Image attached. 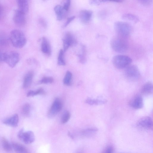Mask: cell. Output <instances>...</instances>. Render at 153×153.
<instances>
[{
  "mask_svg": "<svg viewBox=\"0 0 153 153\" xmlns=\"http://www.w3.org/2000/svg\"><path fill=\"white\" fill-rule=\"evenodd\" d=\"M9 38L13 46L17 48H23L26 43V39L24 34L19 30H12Z\"/></svg>",
  "mask_w": 153,
  "mask_h": 153,
  "instance_id": "obj_1",
  "label": "cell"
},
{
  "mask_svg": "<svg viewBox=\"0 0 153 153\" xmlns=\"http://www.w3.org/2000/svg\"><path fill=\"white\" fill-rule=\"evenodd\" d=\"M114 27L118 36L125 39L128 37L131 30V25L124 22L117 21L115 22Z\"/></svg>",
  "mask_w": 153,
  "mask_h": 153,
  "instance_id": "obj_2",
  "label": "cell"
},
{
  "mask_svg": "<svg viewBox=\"0 0 153 153\" xmlns=\"http://www.w3.org/2000/svg\"><path fill=\"white\" fill-rule=\"evenodd\" d=\"M126 39L118 36L112 39L111 45L113 50L120 53L126 52L128 49V45Z\"/></svg>",
  "mask_w": 153,
  "mask_h": 153,
  "instance_id": "obj_3",
  "label": "cell"
},
{
  "mask_svg": "<svg viewBox=\"0 0 153 153\" xmlns=\"http://www.w3.org/2000/svg\"><path fill=\"white\" fill-rule=\"evenodd\" d=\"M112 62L115 67L121 69L126 68L132 62V59L128 56L117 55L113 57Z\"/></svg>",
  "mask_w": 153,
  "mask_h": 153,
  "instance_id": "obj_4",
  "label": "cell"
},
{
  "mask_svg": "<svg viewBox=\"0 0 153 153\" xmlns=\"http://www.w3.org/2000/svg\"><path fill=\"white\" fill-rule=\"evenodd\" d=\"M19 60V55L15 51H10L4 53L3 62L11 68L14 67Z\"/></svg>",
  "mask_w": 153,
  "mask_h": 153,
  "instance_id": "obj_5",
  "label": "cell"
},
{
  "mask_svg": "<svg viewBox=\"0 0 153 153\" xmlns=\"http://www.w3.org/2000/svg\"><path fill=\"white\" fill-rule=\"evenodd\" d=\"M124 75L128 79L135 81L137 80L140 78V74L137 66L134 65H129L126 68Z\"/></svg>",
  "mask_w": 153,
  "mask_h": 153,
  "instance_id": "obj_6",
  "label": "cell"
},
{
  "mask_svg": "<svg viewBox=\"0 0 153 153\" xmlns=\"http://www.w3.org/2000/svg\"><path fill=\"white\" fill-rule=\"evenodd\" d=\"M17 136L19 138L26 144L31 143L35 140L34 134L31 131L24 132L22 128L19 131Z\"/></svg>",
  "mask_w": 153,
  "mask_h": 153,
  "instance_id": "obj_7",
  "label": "cell"
},
{
  "mask_svg": "<svg viewBox=\"0 0 153 153\" xmlns=\"http://www.w3.org/2000/svg\"><path fill=\"white\" fill-rule=\"evenodd\" d=\"M62 103L61 100L59 98H56L53 102L48 113L49 118L55 116L62 109Z\"/></svg>",
  "mask_w": 153,
  "mask_h": 153,
  "instance_id": "obj_8",
  "label": "cell"
},
{
  "mask_svg": "<svg viewBox=\"0 0 153 153\" xmlns=\"http://www.w3.org/2000/svg\"><path fill=\"white\" fill-rule=\"evenodd\" d=\"M63 51H66L70 46H73L76 43V41L73 35L69 33H67L63 39Z\"/></svg>",
  "mask_w": 153,
  "mask_h": 153,
  "instance_id": "obj_9",
  "label": "cell"
},
{
  "mask_svg": "<svg viewBox=\"0 0 153 153\" xmlns=\"http://www.w3.org/2000/svg\"><path fill=\"white\" fill-rule=\"evenodd\" d=\"M25 15L19 9L15 10L13 18L15 23L19 26L24 25L26 22Z\"/></svg>",
  "mask_w": 153,
  "mask_h": 153,
  "instance_id": "obj_10",
  "label": "cell"
},
{
  "mask_svg": "<svg viewBox=\"0 0 153 153\" xmlns=\"http://www.w3.org/2000/svg\"><path fill=\"white\" fill-rule=\"evenodd\" d=\"M153 121L151 117L148 116L143 117L139 120L137 125L146 129H152L153 128Z\"/></svg>",
  "mask_w": 153,
  "mask_h": 153,
  "instance_id": "obj_11",
  "label": "cell"
},
{
  "mask_svg": "<svg viewBox=\"0 0 153 153\" xmlns=\"http://www.w3.org/2000/svg\"><path fill=\"white\" fill-rule=\"evenodd\" d=\"M19 122V117L17 114H16L3 121V123L6 125L15 127H17Z\"/></svg>",
  "mask_w": 153,
  "mask_h": 153,
  "instance_id": "obj_12",
  "label": "cell"
},
{
  "mask_svg": "<svg viewBox=\"0 0 153 153\" xmlns=\"http://www.w3.org/2000/svg\"><path fill=\"white\" fill-rule=\"evenodd\" d=\"M93 12L90 10H83L79 13V17L81 22L84 24L88 23L91 19Z\"/></svg>",
  "mask_w": 153,
  "mask_h": 153,
  "instance_id": "obj_13",
  "label": "cell"
},
{
  "mask_svg": "<svg viewBox=\"0 0 153 153\" xmlns=\"http://www.w3.org/2000/svg\"><path fill=\"white\" fill-rule=\"evenodd\" d=\"M131 105L134 108L138 109L143 106V101L140 95L136 96L131 101Z\"/></svg>",
  "mask_w": 153,
  "mask_h": 153,
  "instance_id": "obj_14",
  "label": "cell"
},
{
  "mask_svg": "<svg viewBox=\"0 0 153 153\" xmlns=\"http://www.w3.org/2000/svg\"><path fill=\"white\" fill-rule=\"evenodd\" d=\"M41 50L44 53L48 55L51 54V48L50 45L47 39L45 37L42 38Z\"/></svg>",
  "mask_w": 153,
  "mask_h": 153,
  "instance_id": "obj_15",
  "label": "cell"
},
{
  "mask_svg": "<svg viewBox=\"0 0 153 153\" xmlns=\"http://www.w3.org/2000/svg\"><path fill=\"white\" fill-rule=\"evenodd\" d=\"M19 10L26 14L29 10V6L27 0H17Z\"/></svg>",
  "mask_w": 153,
  "mask_h": 153,
  "instance_id": "obj_16",
  "label": "cell"
},
{
  "mask_svg": "<svg viewBox=\"0 0 153 153\" xmlns=\"http://www.w3.org/2000/svg\"><path fill=\"white\" fill-rule=\"evenodd\" d=\"M33 76V73L32 71L29 72L25 76L23 82V87L26 88L29 87L31 85Z\"/></svg>",
  "mask_w": 153,
  "mask_h": 153,
  "instance_id": "obj_17",
  "label": "cell"
},
{
  "mask_svg": "<svg viewBox=\"0 0 153 153\" xmlns=\"http://www.w3.org/2000/svg\"><path fill=\"white\" fill-rule=\"evenodd\" d=\"M54 11L56 15L57 20L58 21L62 20L64 17L65 12L66 11L63 6L59 5L56 6L54 8Z\"/></svg>",
  "mask_w": 153,
  "mask_h": 153,
  "instance_id": "obj_18",
  "label": "cell"
},
{
  "mask_svg": "<svg viewBox=\"0 0 153 153\" xmlns=\"http://www.w3.org/2000/svg\"><path fill=\"white\" fill-rule=\"evenodd\" d=\"M11 144L12 149L16 152L19 153L28 152V150L26 148L20 143L13 142Z\"/></svg>",
  "mask_w": 153,
  "mask_h": 153,
  "instance_id": "obj_19",
  "label": "cell"
},
{
  "mask_svg": "<svg viewBox=\"0 0 153 153\" xmlns=\"http://www.w3.org/2000/svg\"><path fill=\"white\" fill-rule=\"evenodd\" d=\"M153 85L151 82H148L145 83L143 86L141 91L144 94H149L152 93L153 91Z\"/></svg>",
  "mask_w": 153,
  "mask_h": 153,
  "instance_id": "obj_20",
  "label": "cell"
},
{
  "mask_svg": "<svg viewBox=\"0 0 153 153\" xmlns=\"http://www.w3.org/2000/svg\"><path fill=\"white\" fill-rule=\"evenodd\" d=\"M122 18L125 20L137 23L139 20L138 18L136 16L130 13H127L123 14Z\"/></svg>",
  "mask_w": 153,
  "mask_h": 153,
  "instance_id": "obj_21",
  "label": "cell"
},
{
  "mask_svg": "<svg viewBox=\"0 0 153 153\" xmlns=\"http://www.w3.org/2000/svg\"><path fill=\"white\" fill-rule=\"evenodd\" d=\"M9 38L4 33L0 31V46H7L9 43Z\"/></svg>",
  "mask_w": 153,
  "mask_h": 153,
  "instance_id": "obj_22",
  "label": "cell"
},
{
  "mask_svg": "<svg viewBox=\"0 0 153 153\" xmlns=\"http://www.w3.org/2000/svg\"><path fill=\"white\" fill-rule=\"evenodd\" d=\"M97 131L98 129L96 128H89L83 130L82 131V133L85 136H90L95 134Z\"/></svg>",
  "mask_w": 153,
  "mask_h": 153,
  "instance_id": "obj_23",
  "label": "cell"
},
{
  "mask_svg": "<svg viewBox=\"0 0 153 153\" xmlns=\"http://www.w3.org/2000/svg\"><path fill=\"white\" fill-rule=\"evenodd\" d=\"M2 147L5 151L9 152L12 150L11 144H10L7 140L4 137L2 139Z\"/></svg>",
  "mask_w": 153,
  "mask_h": 153,
  "instance_id": "obj_24",
  "label": "cell"
},
{
  "mask_svg": "<svg viewBox=\"0 0 153 153\" xmlns=\"http://www.w3.org/2000/svg\"><path fill=\"white\" fill-rule=\"evenodd\" d=\"M105 100H100L98 99H93L90 98H88L86 100L85 102L89 105H98L105 103L106 102Z\"/></svg>",
  "mask_w": 153,
  "mask_h": 153,
  "instance_id": "obj_25",
  "label": "cell"
},
{
  "mask_svg": "<svg viewBox=\"0 0 153 153\" xmlns=\"http://www.w3.org/2000/svg\"><path fill=\"white\" fill-rule=\"evenodd\" d=\"M72 77V73L69 71H67L63 79L64 84L67 85H70L71 83Z\"/></svg>",
  "mask_w": 153,
  "mask_h": 153,
  "instance_id": "obj_26",
  "label": "cell"
},
{
  "mask_svg": "<svg viewBox=\"0 0 153 153\" xmlns=\"http://www.w3.org/2000/svg\"><path fill=\"white\" fill-rule=\"evenodd\" d=\"M45 92L42 88H40L36 91L30 90L27 93V97H33L38 94H44Z\"/></svg>",
  "mask_w": 153,
  "mask_h": 153,
  "instance_id": "obj_27",
  "label": "cell"
},
{
  "mask_svg": "<svg viewBox=\"0 0 153 153\" xmlns=\"http://www.w3.org/2000/svg\"><path fill=\"white\" fill-rule=\"evenodd\" d=\"M30 104L28 103H26L23 106L22 112V114L25 116L28 117L30 113Z\"/></svg>",
  "mask_w": 153,
  "mask_h": 153,
  "instance_id": "obj_28",
  "label": "cell"
},
{
  "mask_svg": "<svg viewBox=\"0 0 153 153\" xmlns=\"http://www.w3.org/2000/svg\"><path fill=\"white\" fill-rule=\"evenodd\" d=\"M64 52L63 50L61 49L58 55L57 63L59 65H65V62L64 59Z\"/></svg>",
  "mask_w": 153,
  "mask_h": 153,
  "instance_id": "obj_29",
  "label": "cell"
},
{
  "mask_svg": "<svg viewBox=\"0 0 153 153\" xmlns=\"http://www.w3.org/2000/svg\"><path fill=\"white\" fill-rule=\"evenodd\" d=\"M82 53L79 54L78 55V57L80 62L82 63H84L86 61V59L85 57V48L84 46H82Z\"/></svg>",
  "mask_w": 153,
  "mask_h": 153,
  "instance_id": "obj_30",
  "label": "cell"
},
{
  "mask_svg": "<svg viewBox=\"0 0 153 153\" xmlns=\"http://www.w3.org/2000/svg\"><path fill=\"white\" fill-rule=\"evenodd\" d=\"M70 114L69 111H65L63 113L61 118V122L62 123H65L69 120L70 117Z\"/></svg>",
  "mask_w": 153,
  "mask_h": 153,
  "instance_id": "obj_31",
  "label": "cell"
},
{
  "mask_svg": "<svg viewBox=\"0 0 153 153\" xmlns=\"http://www.w3.org/2000/svg\"><path fill=\"white\" fill-rule=\"evenodd\" d=\"M53 81V78L51 77H43L40 82L41 83L48 84L52 83Z\"/></svg>",
  "mask_w": 153,
  "mask_h": 153,
  "instance_id": "obj_32",
  "label": "cell"
},
{
  "mask_svg": "<svg viewBox=\"0 0 153 153\" xmlns=\"http://www.w3.org/2000/svg\"><path fill=\"white\" fill-rule=\"evenodd\" d=\"M137 1L141 4L145 6H148L151 5L152 2V0H137Z\"/></svg>",
  "mask_w": 153,
  "mask_h": 153,
  "instance_id": "obj_33",
  "label": "cell"
},
{
  "mask_svg": "<svg viewBox=\"0 0 153 153\" xmlns=\"http://www.w3.org/2000/svg\"><path fill=\"white\" fill-rule=\"evenodd\" d=\"M107 1V0H89V3L91 4L98 5L100 3Z\"/></svg>",
  "mask_w": 153,
  "mask_h": 153,
  "instance_id": "obj_34",
  "label": "cell"
},
{
  "mask_svg": "<svg viewBox=\"0 0 153 153\" xmlns=\"http://www.w3.org/2000/svg\"><path fill=\"white\" fill-rule=\"evenodd\" d=\"M75 18V16H73L68 18L67 19L66 22L63 25V27H66L71 22V21L73 20Z\"/></svg>",
  "mask_w": 153,
  "mask_h": 153,
  "instance_id": "obj_35",
  "label": "cell"
},
{
  "mask_svg": "<svg viewBox=\"0 0 153 153\" xmlns=\"http://www.w3.org/2000/svg\"><path fill=\"white\" fill-rule=\"evenodd\" d=\"M71 1V0H66L65 3L63 6L65 11H67L68 10L70 5Z\"/></svg>",
  "mask_w": 153,
  "mask_h": 153,
  "instance_id": "obj_36",
  "label": "cell"
},
{
  "mask_svg": "<svg viewBox=\"0 0 153 153\" xmlns=\"http://www.w3.org/2000/svg\"><path fill=\"white\" fill-rule=\"evenodd\" d=\"M113 151L114 148L113 146H109L105 149L104 152L106 153H111L113 152Z\"/></svg>",
  "mask_w": 153,
  "mask_h": 153,
  "instance_id": "obj_37",
  "label": "cell"
},
{
  "mask_svg": "<svg viewBox=\"0 0 153 153\" xmlns=\"http://www.w3.org/2000/svg\"><path fill=\"white\" fill-rule=\"evenodd\" d=\"M39 22L40 24L44 27H46L47 24L45 20L42 18L40 19H39Z\"/></svg>",
  "mask_w": 153,
  "mask_h": 153,
  "instance_id": "obj_38",
  "label": "cell"
},
{
  "mask_svg": "<svg viewBox=\"0 0 153 153\" xmlns=\"http://www.w3.org/2000/svg\"><path fill=\"white\" fill-rule=\"evenodd\" d=\"M4 53L0 50V63L3 62Z\"/></svg>",
  "mask_w": 153,
  "mask_h": 153,
  "instance_id": "obj_39",
  "label": "cell"
},
{
  "mask_svg": "<svg viewBox=\"0 0 153 153\" xmlns=\"http://www.w3.org/2000/svg\"><path fill=\"white\" fill-rule=\"evenodd\" d=\"M3 13V9L2 6L0 4V19L2 17Z\"/></svg>",
  "mask_w": 153,
  "mask_h": 153,
  "instance_id": "obj_40",
  "label": "cell"
},
{
  "mask_svg": "<svg viewBox=\"0 0 153 153\" xmlns=\"http://www.w3.org/2000/svg\"><path fill=\"white\" fill-rule=\"evenodd\" d=\"M124 0H107V1L120 3L123 2Z\"/></svg>",
  "mask_w": 153,
  "mask_h": 153,
  "instance_id": "obj_41",
  "label": "cell"
},
{
  "mask_svg": "<svg viewBox=\"0 0 153 153\" xmlns=\"http://www.w3.org/2000/svg\"><path fill=\"white\" fill-rule=\"evenodd\" d=\"M68 135L71 138L74 139V137L73 136L72 134H71V133L70 132H68Z\"/></svg>",
  "mask_w": 153,
  "mask_h": 153,
  "instance_id": "obj_42",
  "label": "cell"
},
{
  "mask_svg": "<svg viewBox=\"0 0 153 153\" xmlns=\"http://www.w3.org/2000/svg\"><path fill=\"white\" fill-rule=\"evenodd\" d=\"M44 0V1H45V0Z\"/></svg>",
  "mask_w": 153,
  "mask_h": 153,
  "instance_id": "obj_43",
  "label": "cell"
}]
</instances>
